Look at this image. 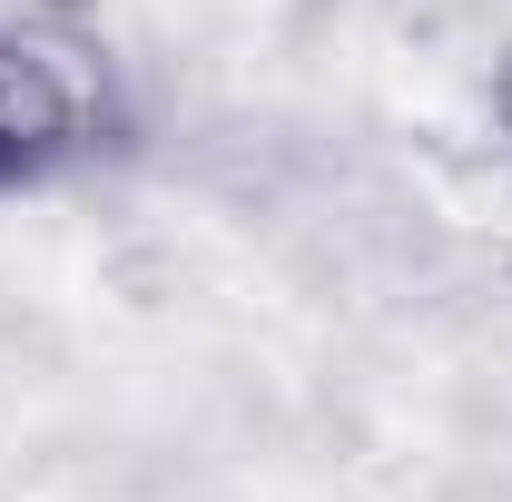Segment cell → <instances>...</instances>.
I'll use <instances>...</instances> for the list:
<instances>
[{"label":"cell","instance_id":"1","mask_svg":"<svg viewBox=\"0 0 512 502\" xmlns=\"http://www.w3.org/2000/svg\"><path fill=\"white\" fill-rule=\"evenodd\" d=\"M503 119H512V60H503Z\"/></svg>","mask_w":512,"mask_h":502}]
</instances>
